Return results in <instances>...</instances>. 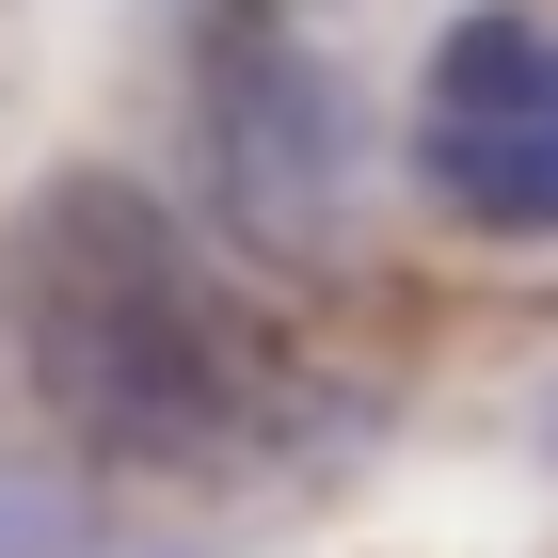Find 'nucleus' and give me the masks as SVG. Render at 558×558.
I'll list each match as a JSON object with an SVG mask.
<instances>
[{"mask_svg": "<svg viewBox=\"0 0 558 558\" xmlns=\"http://www.w3.org/2000/svg\"><path fill=\"white\" fill-rule=\"evenodd\" d=\"M0 288H16V367H33L48 430L112 478H240L271 447H303V415H319L303 351L129 175H64L16 223Z\"/></svg>", "mask_w": 558, "mask_h": 558, "instance_id": "obj_1", "label": "nucleus"}, {"mask_svg": "<svg viewBox=\"0 0 558 558\" xmlns=\"http://www.w3.org/2000/svg\"><path fill=\"white\" fill-rule=\"evenodd\" d=\"M192 160L240 256L319 271L351 240L367 129H351V81L288 33V0H192Z\"/></svg>", "mask_w": 558, "mask_h": 558, "instance_id": "obj_2", "label": "nucleus"}, {"mask_svg": "<svg viewBox=\"0 0 558 558\" xmlns=\"http://www.w3.org/2000/svg\"><path fill=\"white\" fill-rule=\"evenodd\" d=\"M415 192L478 240H558V16L478 0L415 64Z\"/></svg>", "mask_w": 558, "mask_h": 558, "instance_id": "obj_3", "label": "nucleus"}]
</instances>
